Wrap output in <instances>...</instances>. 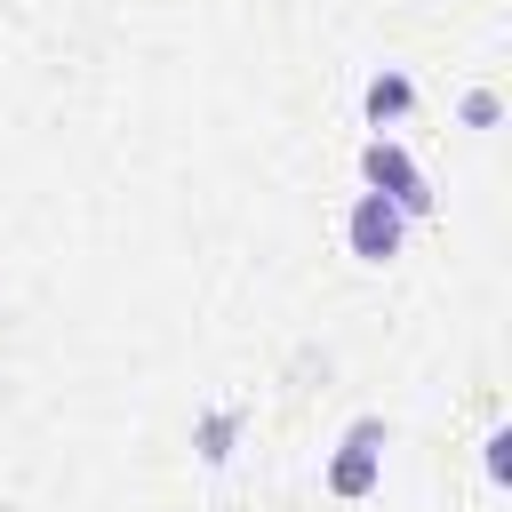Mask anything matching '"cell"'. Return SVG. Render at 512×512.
I'll use <instances>...</instances> for the list:
<instances>
[{
	"instance_id": "6da1fadb",
	"label": "cell",
	"mask_w": 512,
	"mask_h": 512,
	"mask_svg": "<svg viewBox=\"0 0 512 512\" xmlns=\"http://www.w3.org/2000/svg\"><path fill=\"white\" fill-rule=\"evenodd\" d=\"M360 176H368V192H376V200H392L400 216H432V184H424V168H416L400 144H384V136H376V144L360 152Z\"/></svg>"
},
{
	"instance_id": "7a4b0ae2",
	"label": "cell",
	"mask_w": 512,
	"mask_h": 512,
	"mask_svg": "<svg viewBox=\"0 0 512 512\" xmlns=\"http://www.w3.org/2000/svg\"><path fill=\"white\" fill-rule=\"evenodd\" d=\"M400 232H408V216H400L392 200H376V192H360V200H352V216H344V240H352V256H360V264L400 256Z\"/></svg>"
},
{
	"instance_id": "3957f363",
	"label": "cell",
	"mask_w": 512,
	"mask_h": 512,
	"mask_svg": "<svg viewBox=\"0 0 512 512\" xmlns=\"http://www.w3.org/2000/svg\"><path fill=\"white\" fill-rule=\"evenodd\" d=\"M376 464H384V424L360 416V424L344 432L336 464H328V488H336V496H368V488H376Z\"/></svg>"
},
{
	"instance_id": "277c9868",
	"label": "cell",
	"mask_w": 512,
	"mask_h": 512,
	"mask_svg": "<svg viewBox=\"0 0 512 512\" xmlns=\"http://www.w3.org/2000/svg\"><path fill=\"white\" fill-rule=\"evenodd\" d=\"M360 104H368V120L384 128V120H400V112L416 104V88H408V72H376V80L360 88Z\"/></svg>"
},
{
	"instance_id": "5b68a950",
	"label": "cell",
	"mask_w": 512,
	"mask_h": 512,
	"mask_svg": "<svg viewBox=\"0 0 512 512\" xmlns=\"http://www.w3.org/2000/svg\"><path fill=\"white\" fill-rule=\"evenodd\" d=\"M232 432H240V416H208V424H200V456L224 464V456H232Z\"/></svg>"
},
{
	"instance_id": "8992f818",
	"label": "cell",
	"mask_w": 512,
	"mask_h": 512,
	"mask_svg": "<svg viewBox=\"0 0 512 512\" xmlns=\"http://www.w3.org/2000/svg\"><path fill=\"white\" fill-rule=\"evenodd\" d=\"M464 120H472V128H488V120H496V96H488V88H472V96H464Z\"/></svg>"
}]
</instances>
